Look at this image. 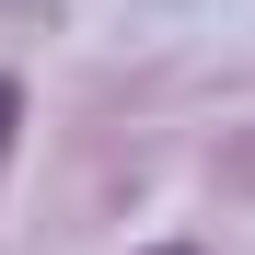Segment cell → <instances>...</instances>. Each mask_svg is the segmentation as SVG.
<instances>
[{"mask_svg": "<svg viewBox=\"0 0 255 255\" xmlns=\"http://www.w3.org/2000/svg\"><path fill=\"white\" fill-rule=\"evenodd\" d=\"M12 128H23V81H0V162H12Z\"/></svg>", "mask_w": 255, "mask_h": 255, "instance_id": "1", "label": "cell"}, {"mask_svg": "<svg viewBox=\"0 0 255 255\" xmlns=\"http://www.w3.org/2000/svg\"><path fill=\"white\" fill-rule=\"evenodd\" d=\"M151 255H197V244H151Z\"/></svg>", "mask_w": 255, "mask_h": 255, "instance_id": "2", "label": "cell"}]
</instances>
